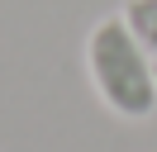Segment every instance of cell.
<instances>
[{
  "mask_svg": "<svg viewBox=\"0 0 157 152\" xmlns=\"http://www.w3.org/2000/svg\"><path fill=\"white\" fill-rule=\"evenodd\" d=\"M86 66L95 81L100 100L119 114V119H147L157 109V76L147 62L143 43L133 38V28L124 24V14H109L90 28L86 38Z\"/></svg>",
  "mask_w": 157,
  "mask_h": 152,
  "instance_id": "1",
  "label": "cell"
},
{
  "mask_svg": "<svg viewBox=\"0 0 157 152\" xmlns=\"http://www.w3.org/2000/svg\"><path fill=\"white\" fill-rule=\"evenodd\" d=\"M119 14H124V24L133 28V38L143 43L147 62H152V76H157V0H128Z\"/></svg>",
  "mask_w": 157,
  "mask_h": 152,
  "instance_id": "2",
  "label": "cell"
}]
</instances>
